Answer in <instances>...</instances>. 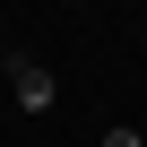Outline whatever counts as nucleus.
<instances>
[{
    "label": "nucleus",
    "mask_w": 147,
    "mask_h": 147,
    "mask_svg": "<svg viewBox=\"0 0 147 147\" xmlns=\"http://www.w3.org/2000/svg\"><path fill=\"white\" fill-rule=\"evenodd\" d=\"M9 87H18V104H26V113H52V95H61L43 61H9Z\"/></svg>",
    "instance_id": "f257e3e1"
},
{
    "label": "nucleus",
    "mask_w": 147,
    "mask_h": 147,
    "mask_svg": "<svg viewBox=\"0 0 147 147\" xmlns=\"http://www.w3.org/2000/svg\"><path fill=\"white\" fill-rule=\"evenodd\" d=\"M104 147H147V138H138V130H104Z\"/></svg>",
    "instance_id": "f03ea898"
}]
</instances>
